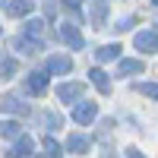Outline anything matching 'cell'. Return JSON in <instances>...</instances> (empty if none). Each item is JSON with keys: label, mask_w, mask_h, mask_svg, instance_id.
Instances as JSON below:
<instances>
[{"label": "cell", "mask_w": 158, "mask_h": 158, "mask_svg": "<svg viewBox=\"0 0 158 158\" xmlns=\"http://www.w3.org/2000/svg\"><path fill=\"white\" fill-rule=\"evenodd\" d=\"M95 114H98V104H95V101H82V104H76V108H73V120H76V123H92V120H95Z\"/></svg>", "instance_id": "1"}, {"label": "cell", "mask_w": 158, "mask_h": 158, "mask_svg": "<svg viewBox=\"0 0 158 158\" xmlns=\"http://www.w3.org/2000/svg\"><path fill=\"white\" fill-rule=\"evenodd\" d=\"M48 76H51L48 70L44 73H32L29 79H25V89H29L32 95H44V92H48Z\"/></svg>", "instance_id": "2"}, {"label": "cell", "mask_w": 158, "mask_h": 158, "mask_svg": "<svg viewBox=\"0 0 158 158\" xmlns=\"http://www.w3.org/2000/svg\"><path fill=\"white\" fill-rule=\"evenodd\" d=\"M44 70H48V73H54V76H57V73H70V70H73V60H70V57H63V54H54V57H48Z\"/></svg>", "instance_id": "3"}, {"label": "cell", "mask_w": 158, "mask_h": 158, "mask_svg": "<svg viewBox=\"0 0 158 158\" xmlns=\"http://www.w3.org/2000/svg\"><path fill=\"white\" fill-rule=\"evenodd\" d=\"M82 92H85V85L82 82H63L60 89H57V95H60V101H76V98H82Z\"/></svg>", "instance_id": "4"}, {"label": "cell", "mask_w": 158, "mask_h": 158, "mask_svg": "<svg viewBox=\"0 0 158 158\" xmlns=\"http://www.w3.org/2000/svg\"><path fill=\"white\" fill-rule=\"evenodd\" d=\"M89 79H92V85H95L101 95H111V79H108V73H104V70L92 67V70H89Z\"/></svg>", "instance_id": "5"}, {"label": "cell", "mask_w": 158, "mask_h": 158, "mask_svg": "<svg viewBox=\"0 0 158 158\" xmlns=\"http://www.w3.org/2000/svg\"><path fill=\"white\" fill-rule=\"evenodd\" d=\"M0 108H3L6 114H19V117H25V114H29V104H25V101H19L16 95H6L3 101H0Z\"/></svg>", "instance_id": "6"}, {"label": "cell", "mask_w": 158, "mask_h": 158, "mask_svg": "<svg viewBox=\"0 0 158 158\" xmlns=\"http://www.w3.org/2000/svg\"><path fill=\"white\" fill-rule=\"evenodd\" d=\"M60 38H63V41H67L73 51H79V48H82V35H79V29H76L73 22H67V25L60 29Z\"/></svg>", "instance_id": "7"}, {"label": "cell", "mask_w": 158, "mask_h": 158, "mask_svg": "<svg viewBox=\"0 0 158 158\" xmlns=\"http://www.w3.org/2000/svg\"><path fill=\"white\" fill-rule=\"evenodd\" d=\"M32 0H10V3H6V13H10V16H29V13H32Z\"/></svg>", "instance_id": "8"}, {"label": "cell", "mask_w": 158, "mask_h": 158, "mask_svg": "<svg viewBox=\"0 0 158 158\" xmlns=\"http://www.w3.org/2000/svg\"><path fill=\"white\" fill-rule=\"evenodd\" d=\"M136 48L139 51H158V32H139L136 35Z\"/></svg>", "instance_id": "9"}, {"label": "cell", "mask_w": 158, "mask_h": 158, "mask_svg": "<svg viewBox=\"0 0 158 158\" xmlns=\"http://www.w3.org/2000/svg\"><path fill=\"white\" fill-rule=\"evenodd\" d=\"M0 136L3 139H16V136H22V127L16 120H0Z\"/></svg>", "instance_id": "10"}, {"label": "cell", "mask_w": 158, "mask_h": 158, "mask_svg": "<svg viewBox=\"0 0 158 158\" xmlns=\"http://www.w3.org/2000/svg\"><path fill=\"white\" fill-rule=\"evenodd\" d=\"M120 57V44H101L95 51V60H117Z\"/></svg>", "instance_id": "11"}, {"label": "cell", "mask_w": 158, "mask_h": 158, "mask_svg": "<svg viewBox=\"0 0 158 158\" xmlns=\"http://www.w3.org/2000/svg\"><path fill=\"white\" fill-rule=\"evenodd\" d=\"M117 70H120V76H136V73L146 70V63H142V60H120Z\"/></svg>", "instance_id": "12"}, {"label": "cell", "mask_w": 158, "mask_h": 158, "mask_svg": "<svg viewBox=\"0 0 158 158\" xmlns=\"http://www.w3.org/2000/svg\"><path fill=\"white\" fill-rule=\"evenodd\" d=\"M67 149H70L73 155H85L89 139H85V136H79V133H73V136H70V142H67Z\"/></svg>", "instance_id": "13"}, {"label": "cell", "mask_w": 158, "mask_h": 158, "mask_svg": "<svg viewBox=\"0 0 158 158\" xmlns=\"http://www.w3.org/2000/svg\"><path fill=\"white\" fill-rule=\"evenodd\" d=\"M25 35H29V38H35V41H41V38H44V22H41V19L25 22Z\"/></svg>", "instance_id": "14"}, {"label": "cell", "mask_w": 158, "mask_h": 158, "mask_svg": "<svg viewBox=\"0 0 158 158\" xmlns=\"http://www.w3.org/2000/svg\"><path fill=\"white\" fill-rule=\"evenodd\" d=\"M10 155H32V139L29 136H16V146Z\"/></svg>", "instance_id": "15"}, {"label": "cell", "mask_w": 158, "mask_h": 158, "mask_svg": "<svg viewBox=\"0 0 158 158\" xmlns=\"http://www.w3.org/2000/svg\"><path fill=\"white\" fill-rule=\"evenodd\" d=\"M13 48H16V51H22V54H35V51L41 48V44H38V41H29V38H16V41H13Z\"/></svg>", "instance_id": "16"}, {"label": "cell", "mask_w": 158, "mask_h": 158, "mask_svg": "<svg viewBox=\"0 0 158 158\" xmlns=\"http://www.w3.org/2000/svg\"><path fill=\"white\" fill-rule=\"evenodd\" d=\"M44 155H51V158H57V155H60V146H57L51 136H44Z\"/></svg>", "instance_id": "17"}, {"label": "cell", "mask_w": 158, "mask_h": 158, "mask_svg": "<svg viewBox=\"0 0 158 158\" xmlns=\"http://www.w3.org/2000/svg\"><path fill=\"white\" fill-rule=\"evenodd\" d=\"M139 92H142V95H149V98H158V85H155V82H142Z\"/></svg>", "instance_id": "18"}, {"label": "cell", "mask_w": 158, "mask_h": 158, "mask_svg": "<svg viewBox=\"0 0 158 158\" xmlns=\"http://www.w3.org/2000/svg\"><path fill=\"white\" fill-rule=\"evenodd\" d=\"M41 123H48V130H57V127H60V117H57V114H44Z\"/></svg>", "instance_id": "19"}, {"label": "cell", "mask_w": 158, "mask_h": 158, "mask_svg": "<svg viewBox=\"0 0 158 158\" xmlns=\"http://www.w3.org/2000/svg\"><path fill=\"white\" fill-rule=\"evenodd\" d=\"M13 73H16V63H13V60H3V67H0V76H13Z\"/></svg>", "instance_id": "20"}, {"label": "cell", "mask_w": 158, "mask_h": 158, "mask_svg": "<svg viewBox=\"0 0 158 158\" xmlns=\"http://www.w3.org/2000/svg\"><path fill=\"white\" fill-rule=\"evenodd\" d=\"M104 13H108V10H104V3H101V6H95V10H92V22L98 25V22L104 19Z\"/></svg>", "instance_id": "21"}, {"label": "cell", "mask_w": 158, "mask_h": 158, "mask_svg": "<svg viewBox=\"0 0 158 158\" xmlns=\"http://www.w3.org/2000/svg\"><path fill=\"white\" fill-rule=\"evenodd\" d=\"M130 25H133V16H127V19H120V22H117V25H114V29H117V32H127V29H130Z\"/></svg>", "instance_id": "22"}, {"label": "cell", "mask_w": 158, "mask_h": 158, "mask_svg": "<svg viewBox=\"0 0 158 158\" xmlns=\"http://www.w3.org/2000/svg\"><path fill=\"white\" fill-rule=\"evenodd\" d=\"M63 3H67V6H73V10H76L79 3H82V0H63Z\"/></svg>", "instance_id": "23"}, {"label": "cell", "mask_w": 158, "mask_h": 158, "mask_svg": "<svg viewBox=\"0 0 158 158\" xmlns=\"http://www.w3.org/2000/svg\"><path fill=\"white\" fill-rule=\"evenodd\" d=\"M0 6H6V0H0Z\"/></svg>", "instance_id": "24"}, {"label": "cell", "mask_w": 158, "mask_h": 158, "mask_svg": "<svg viewBox=\"0 0 158 158\" xmlns=\"http://www.w3.org/2000/svg\"><path fill=\"white\" fill-rule=\"evenodd\" d=\"M152 3H155V6H158V0H152Z\"/></svg>", "instance_id": "25"}]
</instances>
